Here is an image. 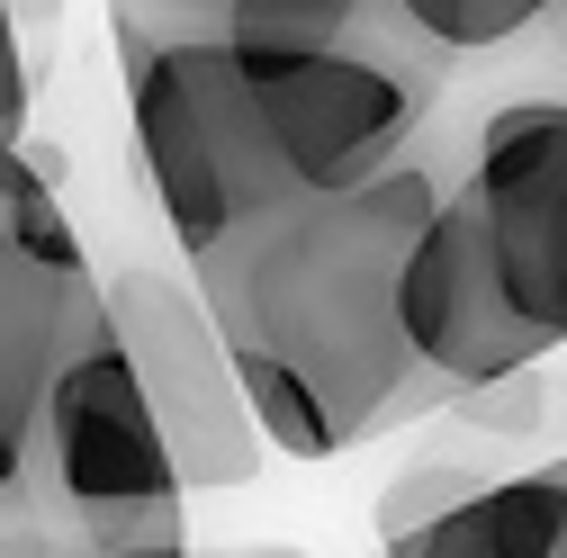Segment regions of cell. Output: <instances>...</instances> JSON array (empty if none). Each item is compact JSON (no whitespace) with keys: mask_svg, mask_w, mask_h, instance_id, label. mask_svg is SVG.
<instances>
[{"mask_svg":"<svg viewBox=\"0 0 567 558\" xmlns=\"http://www.w3.org/2000/svg\"><path fill=\"white\" fill-rule=\"evenodd\" d=\"M370 558H379V549H370Z\"/></svg>","mask_w":567,"mask_h":558,"instance_id":"13","label":"cell"},{"mask_svg":"<svg viewBox=\"0 0 567 558\" xmlns=\"http://www.w3.org/2000/svg\"><path fill=\"white\" fill-rule=\"evenodd\" d=\"M486 82H495V63L468 73L442 135L414 163L342 189V198H307L289 217H261L207 261H189V289L217 316L244 405L279 459H342L361 442H388V433L442 414L433 379L414 370L396 279H405V252L423 244V226H433V207L451 198Z\"/></svg>","mask_w":567,"mask_h":558,"instance_id":"2","label":"cell"},{"mask_svg":"<svg viewBox=\"0 0 567 558\" xmlns=\"http://www.w3.org/2000/svg\"><path fill=\"white\" fill-rule=\"evenodd\" d=\"M433 424H451L460 451H477L486 468H505V477L558 468L567 459V370L558 361H532L514 379H486V388L451 396Z\"/></svg>","mask_w":567,"mask_h":558,"instance_id":"5","label":"cell"},{"mask_svg":"<svg viewBox=\"0 0 567 558\" xmlns=\"http://www.w3.org/2000/svg\"><path fill=\"white\" fill-rule=\"evenodd\" d=\"M388 19L414 28L442 63L477 73V63H505V54H523L532 37L567 28V0H388Z\"/></svg>","mask_w":567,"mask_h":558,"instance_id":"7","label":"cell"},{"mask_svg":"<svg viewBox=\"0 0 567 558\" xmlns=\"http://www.w3.org/2000/svg\"><path fill=\"white\" fill-rule=\"evenodd\" d=\"M154 10H181V19H226V10H333V19H379L388 0H154Z\"/></svg>","mask_w":567,"mask_h":558,"instance_id":"10","label":"cell"},{"mask_svg":"<svg viewBox=\"0 0 567 558\" xmlns=\"http://www.w3.org/2000/svg\"><path fill=\"white\" fill-rule=\"evenodd\" d=\"M126 63L135 163L189 261L261 217L342 198L442 135L468 91L414 28L333 10H226L181 19L154 0H109Z\"/></svg>","mask_w":567,"mask_h":558,"instance_id":"1","label":"cell"},{"mask_svg":"<svg viewBox=\"0 0 567 558\" xmlns=\"http://www.w3.org/2000/svg\"><path fill=\"white\" fill-rule=\"evenodd\" d=\"M379 558H567V459L495 477L477 505H460L451 523H433L405 549H379Z\"/></svg>","mask_w":567,"mask_h":558,"instance_id":"6","label":"cell"},{"mask_svg":"<svg viewBox=\"0 0 567 558\" xmlns=\"http://www.w3.org/2000/svg\"><path fill=\"white\" fill-rule=\"evenodd\" d=\"M28 82H37V54L10 19V0H0V154H19V135H28Z\"/></svg>","mask_w":567,"mask_h":558,"instance_id":"9","label":"cell"},{"mask_svg":"<svg viewBox=\"0 0 567 558\" xmlns=\"http://www.w3.org/2000/svg\"><path fill=\"white\" fill-rule=\"evenodd\" d=\"M505 477V468H486L477 451H414L388 486H379V505H370V531H379V549H405V540H423L433 523H451L460 505H477L486 486Z\"/></svg>","mask_w":567,"mask_h":558,"instance_id":"8","label":"cell"},{"mask_svg":"<svg viewBox=\"0 0 567 558\" xmlns=\"http://www.w3.org/2000/svg\"><path fill=\"white\" fill-rule=\"evenodd\" d=\"M189 558H307V549H289V540H235V549H189Z\"/></svg>","mask_w":567,"mask_h":558,"instance_id":"12","label":"cell"},{"mask_svg":"<svg viewBox=\"0 0 567 558\" xmlns=\"http://www.w3.org/2000/svg\"><path fill=\"white\" fill-rule=\"evenodd\" d=\"M109 298V333L117 352L135 370V388H145L154 424H163V451L181 468L189 496H217V486H252L261 477V424L244 405V379H235V352L217 316H207V298L189 289V279L154 270V261H126L100 279Z\"/></svg>","mask_w":567,"mask_h":558,"instance_id":"4","label":"cell"},{"mask_svg":"<svg viewBox=\"0 0 567 558\" xmlns=\"http://www.w3.org/2000/svg\"><path fill=\"white\" fill-rule=\"evenodd\" d=\"M10 19H19L28 54H37V45H54V19H63V0H10Z\"/></svg>","mask_w":567,"mask_h":558,"instance_id":"11","label":"cell"},{"mask_svg":"<svg viewBox=\"0 0 567 558\" xmlns=\"http://www.w3.org/2000/svg\"><path fill=\"white\" fill-rule=\"evenodd\" d=\"M109 324L100 270L54 198V154H0V558L28 540V468L63 361Z\"/></svg>","mask_w":567,"mask_h":558,"instance_id":"3","label":"cell"}]
</instances>
